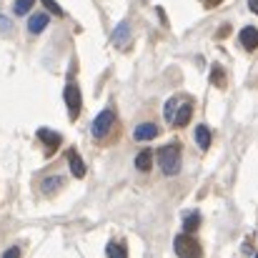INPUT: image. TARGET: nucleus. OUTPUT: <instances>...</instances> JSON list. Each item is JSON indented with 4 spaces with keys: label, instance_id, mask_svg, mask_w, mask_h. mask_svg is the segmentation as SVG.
Returning <instances> with one entry per match:
<instances>
[{
    "label": "nucleus",
    "instance_id": "nucleus-22",
    "mask_svg": "<svg viewBox=\"0 0 258 258\" xmlns=\"http://www.w3.org/2000/svg\"><path fill=\"white\" fill-rule=\"evenodd\" d=\"M3 258H20V248H18V246H13V248H8V251L3 253Z\"/></svg>",
    "mask_w": 258,
    "mask_h": 258
},
{
    "label": "nucleus",
    "instance_id": "nucleus-7",
    "mask_svg": "<svg viewBox=\"0 0 258 258\" xmlns=\"http://www.w3.org/2000/svg\"><path fill=\"white\" fill-rule=\"evenodd\" d=\"M48 23H50V18H48L45 13H35V15H30V20H28V30H30L33 35H38V33H43V30L48 28Z\"/></svg>",
    "mask_w": 258,
    "mask_h": 258
},
{
    "label": "nucleus",
    "instance_id": "nucleus-18",
    "mask_svg": "<svg viewBox=\"0 0 258 258\" xmlns=\"http://www.w3.org/2000/svg\"><path fill=\"white\" fill-rule=\"evenodd\" d=\"M211 81H213V83H216L218 88H223V86H226V76H223V71H221L218 66H216V68L211 71Z\"/></svg>",
    "mask_w": 258,
    "mask_h": 258
},
{
    "label": "nucleus",
    "instance_id": "nucleus-5",
    "mask_svg": "<svg viewBox=\"0 0 258 258\" xmlns=\"http://www.w3.org/2000/svg\"><path fill=\"white\" fill-rule=\"evenodd\" d=\"M190 115H193V105H190V103H180V105H178V110H175V115H173V125H175V128L188 125Z\"/></svg>",
    "mask_w": 258,
    "mask_h": 258
},
{
    "label": "nucleus",
    "instance_id": "nucleus-11",
    "mask_svg": "<svg viewBox=\"0 0 258 258\" xmlns=\"http://www.w3.org/2000/svg\"><path fill=\"white\" fill-rule=\"evenodd\" d=\"M38 138H40L48 148H58V146H60V136L53 133V131H48V128H40V131H38Z\"/></svg>",
    "mask_w": 258,
    "mask_h": 258
},
{
    "label": "nucleus",
    "instance_id": "nucleus-10",
    "mask_svg": "<svg viewBox=\"0 0 258 258\" xmlns=\"http://www.w3.org/2000/svg\"><path fill=\"white\" fill-rule=\"evenodd\" d=\"M68 163H71V173L76 178H83L86 175V166H83V158L76 153V151H68Z\"/></svg>",
    "mask_w": 258,
    "mask_h": 258
},
{
    "label": "nucleus",
    "instance_id": "nucleus-21",
    "mask_svg": "<svg viewBox=\"0 0 258 258\" xmlns=\"http://www.w3.org/2000/svg\"><path fill=\"white\" fill-rule=\"evenodd\" d=\"M0 33H3V35H10V20H8L3 13H0Z\"/></svg>",
    "mask_w": 258,
    "mask_h": 258
},
{
    "label": "nucleus",
    "instance_id": "nucleus-4",
    "mask_svg": "<svg viewBox=\"0 0 258 258\" xmlns=\"http://www.w3.org/2000/svg\"><path fill=\"white\" fill-rule=\"evenodd\" d=\"M63 95H66V105H68V115H71V118H78V113H81V105H83L81 88L76 86V83H68Z\"/></svg>",
    "mask_w": 258,
    "mask_h": 258
},
{
    "label": "nucleus",
    "instance_id": "nucleus-24",
    "mask_svg": "<svg viewBox=\"0 0 258 258\" xmlns=\"http://www.w3.org/2000/svg\"><path fill=\"white\" fill-rule=\"evenodd\" d=\"M248 8H251V10L258 15V0H248Z\"/></svg>",
    "mask_w": 258,
    "mask_h": 258
},
{
    "label": "nucleus",
    "instance_id": "nucleus-2",
    "mask_svg": "<svg viewBox=\"0 0 258 258\" xmlns=\"http://www.w3.org/2000/svg\"><path fill=\"white\" fill-rule=\"evenodd\" d=\"M173 251H175L178 258H201V246L196 243V238H190V236H185V233L175 236Z\"/></svg>",
    "mask_w": 258,
    "mask_h": 258
},
{
    "label": "nucleus",
    "instance_id": "nucleus-15",
    "mask_svg": "<svg viewBox=\"0 0 258 258\" xmlns=\"http://www.w3.org/2000/svg\"><path fill=\"white\" fill-rule=\"evenodd\" d=\"M198 226H201V216H198V213H185V218H183V231H185V236H190Z\"/></svg>",
    "mask_w": 258,
    "mask_h": 258
},
{
    "label": "nucleus",
    "instance_id": "nucleus-23",
    "mask_svg": "<svg viewBox=\"0 0 258 258\" xmlns=\"http://www.w3.org/2000/svg\"><path fill=\"white\" fill-rule=\"evenodd\" d=\"M201 3H203L206 8H216V5H218V3H223V0H201Z\"/></svg>",
    "mask_w": 258,
    "mask_h": 258
},
{
    "label": "nucleus",
    "instance_id": "nucleus-19",
    "mask_svg": "<svg viewBox=\"0 0 258 258\" xmlns=\"http://www.w3.org/2000/svg\"><path fill=\"white\" fill-rule=\"evenodd\" d=\"M175 110H178V100H175V98H171V100L166 103V120H168V123H173Z\"/></svg>",
    "mask_w": 258,
    "mask_h": 258
},
{
    "label": "nucleus",
    "instance_id": "nucleus-14",
    "mask_svg": "<svg viewBox=\"0 0 258 258\" xmlns=\"http://www.w3.org/2000/svg\"><path fill=\"white\" fill-rule=\"evenodd\" d=\"M196 143H198L203 151L211 146V131H208L206 125H196Z\"/></svg>",
    "mask_w": 258,
    "mask_h": 258
},
{
    "label": "nucleus",
    "instance_id": "nucleus-3",
    "mask_svg": "<svg viewBox=\"0 0 258 258\" xmlns=\"http://www.w3.org/2000/svg\"><path fill=\"white\" fill-rule=\"evenodd\" d=\"M113 125H115V115H113V110H103V113H98V118L93 120L90 133H93V138H105L108 131H110Z\"/></svg>",
    "mask_w": 258,
    "mask_h": 258
},
{
    "label": "nucleus",
    "instance_id": "nucleus-17",
    "mask_svg": "<svg viewBox=\"0 0 258 258\" xmlns=\"http://www.w3.org/2000/svg\"><path fill=\"white\" fill-rule=\"evenodd\" d=\"M33 5H35V0H15L13 13H15V15H25V13H30Z\"/></svg>",
    "mask_w": 258,
    "mask_h": 258
},
{
    "label": "nucleus",
    "instance_id": "nucleus-9",
    "mask_svg": "<svg viewBox=\"0 0 258 258\" xmlns=\"http://www.w3.org/2000/svg\"><path fill=\"white\" fill-rule=\"evenodd\" d=\"M128 38H131V25H128V23H120V25L113 30V45L125 48V45H128Z\"/></svg>",
    "mask_w": 258,
    "mask_h": 258
},
{
    "label": "nucleus",
    "instance_id": "nucleus-16",
    "mask_svg": "<svg viewBox=\"0 0 258 258\" xmlns=\"http://www.w3.org/2000/svg\"><path fill=\"white\" fill-rule=\"evenodd\" d=\"M105 253H108V258H128V253H125V248H123L120 243H115V241H110V243H108Z\"/></svg>",
    "mask_w": 258,
    "mask_h": 258
},
{
    "label": "nucleus",
    "instance_id": "nucleus-20",
    "mask_svg": "<svg viewBox=\"0 0 258 258\" xmlns=\"http://www.w3.org/2000/svg\"><path fill=\"white\" fill-rule=\"evenodd\" d=\"M40 3H43V5H45L50 13H55V15H63V8H60L55 0H40Z\"/></svg>",
    "mask_w": 258,
    "mask_h": 258
},
{
    "label": "nucleus",
    "instance_id": "nucleus-1",
    "mask_svg": "<svg viewBox=\"0 0 258 258\" xmlns=\"http://www.w3.org/2000/svg\"><path fill=\"white\" fill-rule=\"evenodd\" d=\"M158 166L166 175H175L180 171V143H168L158 151Z\"/></svg>",
    "mask_w": 258,
    "mask_h": 258
},
{
    "label": "nucleus",
    "instance_id": "nucleus-6",
    "mask_svg": "<svg viewBox=\"0 0 258 258\" xmlns=\"http://www.w3.org/2000/svg\"><path fill=\"white\" fill-rule=\"evenodd\" d=\"M238 40H241V45H243L246 50H256L258 48V30L256 28H243V30L238 33Z\"/></svg>",
    "mask_w": 258,
    "mask_h": 258
},
{
    "label": "nucleus",
    "instance_id": "nucleus-13",
    "mask_svg": "<svg viewBox=\"0 0 258 258\" xmlns=\"http://www.w3.org/2000/svg\"><path fill=\"white\" fill-rule=\"evenodd\" d=\"M60 185H63V178H60V175H48V178L40 183V188H43V193H45V196L55 193Z\"/></svg>",
    "mask_w": 258,
    "mask_h": 258
},
{
    "label": "nucleus",
    "instance_id": "nucleus-8",
    "mask_svg": "<svg viewBox=\"0 0 258 258\" xmlns=\"http://www.w3.org/2000/svg\"><path fill=\"white\" fill-rule=\"evenodd\" d=\"M156 136H158L156 123H141V125H136V131H133V138H136V141H151V138H156Z\"/></svg>",
    "mask_w": 258,
    "mask_h": 258
},
{
    "label": "nucleus",
    "instance_id": "nucleus-25",
    "mask_svg": "<svg viewBox=\"0 0 258 258\" xmlns=\"http://www.w3.org/2000/svg\"><path fill=\"white\" fill-rule=\"evenodd\" d=\"M256 258H258V253H256Z\"/></svg>",
    "mask_w": 258,
    "mask_h": 258
},
{
    "label": "nucleus",
    "instance_id": "nucleus-12",
    "mask_svg": "<svg viewBox=\"0 0 258 258\" xmlns=\"http://www.w3.org/2000/svg\"><path fill=\"white\" fill-rule=\"evenodd\" d=\"M151 166H153V151H141L136 156V168L146 173V171H151Z\"/></svg>",
    "mask_w": 258,
    "mask_h": 258
}]
</instances>
